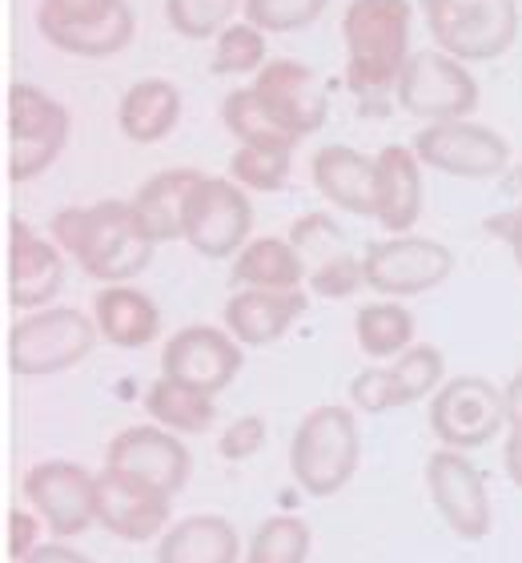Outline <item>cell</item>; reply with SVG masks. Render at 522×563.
Returning <instances> with one entry per match:
<instances>
[{
  "instance_id": "cell-1",
  "label": "cell",
  "mask_w": 522,
  "mask_h": 563,
  "mask_svg": "<svg viewBox=\"0 0 522 563\" xmlns=\"http://www.w3.org/2000/svg\"><path fill=\"white\" fill-rule=\"evenodd\" d=\"M48 238L97 282H133L153 262V242L141 225L133 201H93V206H69L48 225Z\"/></svg>"
},
{
  "instance_id": "cell-2",
  "label": "cell",
  "mask_w": 522,
  "mask_h": 563,
  "mask_svg": "<svg viewBox=\"0 0 522 563\" xmlns=\"http://www.w3.org/2000/svg\"><path fill=\"white\" fill-rule=\"evenodd\" d=\"M410 0H349L342 12L346 41V89L354 97H386L402 81L410 65Z\"/></svg>"
},
{
  "instance_id": "cell-3",
  "label": "cell",
  "mask_w": 522,
  "mask_h": 563,
  "mask_svg": "<svg viewBox=\"0 0 522 563\" xmlns=\"http://www.w3.org/2000/svg\"><path fill=\"white\" fill-rule=\"evenodd\" d=\"M362 459L358 419L346 407H313L290 443V475L313 499H330L354 479Z\"/></svg>"
},
{
  "instance_id": "cell-4",
  "label": "cell",
  "mask_w": 522,
  "mask_h": 563,
  "mask_svg": "<svg viewBox=\"0 0 522 563\" xmlns=\"http://www.w3.org/2000/svg\"><path fill=\"white\" fill-rule=\"evenodd\" d=\"M93 314L73 306H45L24 314L9 334V371L16 378H53L85 363L97 346Z\"/></svg>"
},
{
  "instance_id": "cell-5",
  "label": "cell",
  "mask_w": 522,
  "mask_h": 563,
  "mask_svg": "<svg viewBox=\"0 0 522 563\" xmlns=\"http://www.w3.org/2000/svg\"><path fill=\"white\" fill-rule=\"evenodd\" d=\"M422 16L434 48L458 57L463 65L502 57L519 36L514 0H422Z\"/></svg>"
},
{
  "instance_id": "cell-6",
  "label": "cell",
  "mask_w": 522,
  "mask_h": 563,
  "mask_svg": "<svg viewBox=\"0 0 522 563\" xmlns=\"http://www.w3.org/2000/svg\"><path fill=\"white\" fill-rule=\"evenodd\" d=\"M73 118L41 85L16 81L9 89V177L24 186L57 162L69 145Z\"/></svg>"
},
{
  "instance_id": "cell-7",
  "label": "cell",
  "mask_w": 522,
  "mask_h": 563,
  "mask_svg": "<svg viewBox=\"0 0 522 563\" xmlns=\"http://www.w3.org/2000/svg\"><path fill=\"white\" fill-rule=\"evenodd\" d=\"M36 24L53 48L89 60L121 53L137 29L129 0H41Z\"/></svg>"
},
{
  "instance_id": "cell-8",
  "label": "cell",
  "mask_w": 522,
  "mask_h": 563,
  "mask_svg": "<svg viewBox=\"0 0 522 563\" xmlns=\"http://www.w3.org/2000/svg\"><path fill=\"white\" fill-rule=\"evenodd\" d=\"M507 390L482 375L446 378L430 402V431L451 451H478L507 431Z\"/></svg>"
},
{
  "instance_id": "cell-9",
  "label": "cell",
  "mask_w": 522,
  "mask_h": 563,
  "mask_svg": "<svg viewBox=\"0 0 522 563\" xmlns=\"http://www.w3.org/2000/svg\"><path fill=\"white\" fill-rule=\"evenodd\" d=\"M395 101L410 118L463 121L478 109V81L458 57L442 53V48H422L402 69Z\"/></svg>"
},
{
  "instance_id": "cell-10",
  "label": "cell",
  "mask_w": 522,
  "mask_h": 563,
  "mask_svg": "<svg viewBox=\"0 0 522 563\" xmlns=\"http://www.w3.org/2000/svg\"><path fill=\"white\" fill-rule=\"evenodd\" d=\"M254 230V206L233 177L201 174L186 201V234L181 242L201 258H237Z\"/></svg>"
},
{
  "instance_id": "cell-11",
  "label": "cell",
  "mask_w": 522,
  "mask_h": 563,
  "mask_svg": "<svg viewBox=\"0 0 522 563\" xmlns=\"http://www.w3.org/2000/svg\"><path fill=\"white\" fill-rule=\"evenodd\" d=\"M454 254L434 238L390 234L362 250V278L382 298H414L451 278Z\"/></svg>"
},
{
  "instance_id": "cell-12",
  "label": "cell",
  "mask_w": 522,
  "mask_h": 563,
  "mask_svg": "<svg viewBox=\"0 0 522 563\" xmlns=\"http://www.w3.org/2000/svg\"><path fill=\"white\" fill-rule=\"evenodd\" d=\"M21 492L53 540H77L97 523V475L73 459H45L29 467Z\"/></svg>"
},
{
  "instance_id": "cell-13",
  "label": "cell",
  "mask_w": 522,
  "mask_h": 563,
  "mask_svg": "<svg viewBox=\"0 0 522 563\" xmlns=\"http://www.w3.org/2000/svg\"><path fill=\"white\" fill-rule=\"evenodd\" d=\"M418 162L446 177H466V181H487L499 177L511 162V145L499 130L478 125V121H430L414 133Z\"/></svg>"
},
{
  "instance_id": "cell-14",
  "label": "cell",
  "mask_w": 522,
  "mask_h": 563,
  "mask_svg": "<svg viewBox=\"0 0 522 563\" xmlns=\"http://www.w3.org/2000/svg\"><path fill=\"white\" fill-rule=\"evenodd\" d=\"M426 492L442 523L458 536V540L475 543L487 540L495 528V511H490V492L482 471L466 459V451L442 446L426 459Z\"/></svg>"
},
{
  "instance_id": "cell-15",
  "label": "cell",
  "mask_w": 522,
  "mask_h": 563,
  "mask_svg": "<svg viewBox=\"0 0 522 563\" xmlns=\"http://www.w3.org/2000/svg\"><path fill=\"white\" fill-rule=\"evenodd\" d=\"M104 467L121 471L129 479L145 483V487L174 499L177 492H186L193 459H189V446L181 443V434L165 431L157 422H141V427H125L109 439Z\"/></svg>"
},
{
  "instance_id": "cell-16",
  "label": "cell",
  "mask_w": 522,
  "mask_h": 563,
  "mask_svg": "<svg viewBox=\"0 0 522 563\" xmlns=\"http://www.w3.org/2000/svg\"><path fill=\"white\" fill-rule=\"evenodd\" d=\"M293 250L306 262V286L322 298H349L366 286L362 258L346 246V234L337 230L330 213H302L290 230Z\"/></svg>"
},
{
  "instance_id": "cell-17",
  "label": "cell",
  "mask_w": 522,
  "mask_h": 563,
  "mask_svg": "<svg viewBox=\"0 0 522 563\" xmlns=\"http://www.w3.org/2000/svg\"><path fill=\"white\" fill-rule=\"evenodd\" d=\"M174 499L162 492H153L145 483L129 479L121 471L101 467L97 471V523L109 536L125 543H145L162 540L169 531V516H174Z\"/></svg>"
},
{
  "instance_id": "cell-18",
  "label": "cell",
  "mask_w": 522,
  "mask_h": 563,
  "mask_svg": "<svg viewBox=\"0 0 522 563\" xmlns=\"http://www.w3.org/2000/svg\"><path fill=\"white\" fill-rule=\"evenodd\" d=\"M254 89L262 97V106L298 141H306L330 121V93H325L322 77L310 65H302V60L274 57L254 77Z\"/></svg>"
},
{
  "instance_id": "cell-19",
  "label": "cell",
  "mask_w": 522,
  "mask_h": 563,
  "mask_svg": "<svg viewBox=\"0 0 522 563\" xmlns=\"http://www.w3.org/2000/svg\"><path fill=\"white\" fill-rule=\"evenodd\" d=\"M242 342L233 339L230 330L218 327L177 330L162 351V375L193 383V387L209 390V395H221V390L230 387L237 371H242Z\"/></svg>"
},
{
  "instance_id": "cell-20",
  "label": "cell",
  "mask_w": 522,
  "mask_h": 563,
  "mask_svg": "<svg viewBox=\"0 0 522 563\" xmlns=\"http://www.w3.org/2000/svg\"><path fill=\"white\" fill-rule=\"evenodd\" d=\"M9 238V302L16 310H45L65 286V250L24 218H12Z\"/></svg>"
},
{
  "instance_id": "cell-21",
  "label": "cell",
  "mask_w": 522,
  "mask_h": 563,
  "mask_svg": "<svg viewBox=\"0 0 522 563\" xmlns=\"http://www.w3.org/2000/svg\"><path fill=\"white\" fill-rule=\"evenodd\" d=\"M378 189H374V222L386 234H410L422 218V162L414 145H386L374 153Z\"/></svg>"
},
{
  "instance_id": "cell-22",
  "label": "cell",
  "mask_w": 522,
  "mask_h": 563,
  "mask_svg": "<svg viewBox=\"0 0 522 563\" xmlns=\"http://www.w3.org/2000/svg\"><path fill=\"white\" fill-rule=\"evenodd\" d=\"M310 181L337 210L358 213V218H374L378 169H374V157H366L354 145H322L310 157Z\"/></svg>"
},
{
  "instance_id": "cell-23",
  "label": "cell",
  "mask_w": 522,
  "mask_h": 563,
  "mask_svg": "<svg viewBox=\"0 0 522 563\" xmlns=\"http://www.w3.org/2000/svg\"><path fill=\"white\" fill-rule=\"evenodd\" d=\"M306 290H242L225 302V330L242 346H269L306 314Z\"/></svg>"
},
{
  "instance_id": "cell-24",
  "label": "cell",
  "mask_w": 522,
  "mask_h": 563,
  "mask_svg": "<svg viewBox=\"0 0 522 563\" xmlns=\"http://www.w3.org/2000/svg\"><path fill=\"white\" fill-rule=\"evenodd\" d=\"M93 322L97 334L109 346H116V351H141V346H149L162 334V310H157V302L145 290L129 286V282L97 290Z\"/></svg>"
},
{
  "instance_id": "cell-25",
  "label": "cell",
  "mask_w": 522,
  "mask_h": 563,
  "mask_svg": "<svg viewBox=\"0 0 522 563\" xmlns=\"http://www.w3.org/2000/svg\"><path fill=\"white\" fill-rule=\"evenodd\" d=\"M201 169H162V174H153L149 181H141L137 194H133V210H137L141 225H145V234L162 246V242H177V238L186 234V201L198 186Z\"/></svg>"
},
{
  "instance_id": "cell-26",
  "label": "cell",
  "mask_w": 522,
  "mask_h": 563,
  "mask_svg": "<svg viewBox=\"0 0 522 563\" xmlns=\"http://www.w3.org/2000/svg\"><path fill=\"white\" fill-rule=\"evenodd\" d=\"M242 536L225 516H186L157 540V563H237Z\"/></svg>"
},
{
  "instance_id": "cell-27",
  "label": "cell",
  "mask_w": 522,
  "mask_h": 563,
  "mask_svg": "<svg viewBox=\"0 0 522 563\" xmlns=\"http://www.w3.org/2000/svg\"><path fill=\"white\" fill-rule=\"evenodd\" d=\"M181 121V89L165 77H145L129 85L121 106H116V125L137 145H157L177 130Z\"/></svg>"
},
{
  "instance_id": "cell-28",
  "label": "cell",
  "mask_w": 522,
  "mask_h": 563,
  "mask_svg": "<svg viewBox=\"0 0 522 563\" xmlns=\"http://www.w3.org/2000/svg\"><path fill=\"white\" fill-rule=\"evenodd\" d=\"M230 278L249 290H302L306 262L290 238H249L233 258Z\"/></svg>"
},
{
  "instance_id": "cell-29",
  "label": "cell",
  "mask_w": 522,
  "mask_h": 563,
  "mask_svg": "<svg viewBox=\"0 0 522 563\" xmlns=\"http://www.w3.org/2000/svg\"><path fill=\"white\" fill-rule=\"evenodd\" d=\"M145 411L157 427L174 434H206L218 419V407H213V395L193 383H181V378L162 375L145 390Z\"/></svg>"
},
{
  "instance_id": "cell-30",
  "label": "cell",
  "mask_w": 522,
  "mask_h": 563,
  "mask_svg": "<svg viewBox=\"0 0 522 563\" xmlns=\"http://www.w3.org/2000/svg\"><path fill=\"white\" fill-rule=\"evenodd\" d=\"M221 125L230 130V137L237 145H257V150H298L302 141L293 137L286 125H281L266 106L257 89H233L225 101H221Z\"/></svg>"
},
{
  "instance_id": "cell-31",
  "label": "cell",
  "mask_w": 522,
  "mask_h": 563,
  "mask_svg": "<svg viewBox=\"0 0 522 563\" xmlns=\"http://www.w3.org/2000/svg\"><path fill=\"white\" fill-rule=\"evenodd\" d=\"M354 339L370 358H398L414 346V314L398 298L362 306L354 314Z\"/></svg>"
},
{
  "instance_id": "cell-32",
  "label": "cell",
  "mask_w": 522,
  "mask_h": 563,
  "mask_svg": "<svg viewBox=\"0 0 522 563\" xmlns=\"http://www.w3.org/2000/svg\"><path fill=\"white\" fill-rule=\"evenodd\" d=\"M269 65V45L266 33L249 21H233L230 29H221L213 36V57L209 69L218 77H242V73H262Z\"/></svg>"
},
{
  "instance_id": "cell-33",
  "label": "cell",
  "mask_w": 522,
  "mask_h": 563,
  "mask_svg": "<svg viewBox=\"0 0 522 563\" xmlns=\"http://www.w3.org/2000/svg\"><path fill=\"white\" fill-rule=\"evenodd\" d=\"M310 560V523L298 516H269L249 536L245 563H306Z\"/></svg>"
},
{
  "instance_id": "cell-34",
  "label": "cell",
  "mask_w": 522,
  "mask_h": 563,
  "mask_svg": "<svg viewBox=\"0 0 522 563\" xmlns=\"http://www.w3.org/2000/svg\"><path fill=\"white\" fill-rule=\"evenodd\" d=\"M390 371H395L402 407L430 399V395L446 383V358H442V351L438 346H430V342H414L410 351H402L395 363H390Z\"/></svg>"
},
{
  "instance_id": "cell-35",
  "label": "cell",
  "mask_w": 522,
  "mask_h": 563,
  "mask_svg": "<svg viewBox=\"0 0 522 563\" xmlns=\"http://www.w3.org/2000/svg\"><path fill=\"white\" fill-rule=\"evenodd\" d=\"M293 169V150H257V145H237L230 157V177L242 189L257 194H278L286 189Z\"/></svg>"
},
{
  "instance_id": "cell-36",
  "label": "cell",
  "mask_w": 522,
  "mask_h": 563,
  "mask_svg": "<svg viewBox=\"0 0 522 563\" xmlns=\"http://www.w3.org/2000/svg\"><path fill=\"white\" fill-rule=\"evenodd\" d=\"M245 0H165V21L186 41H209L233 24V12Z\"/></svg>"
},
{
  "instance_id": "cell-37",
  "label": "cell",
  "mask_w": 522,
  "mask_h": 563,
  "mask_svg": "<svg viewBox=\"0 0 522 563\" xmlns=\"http://www.w3.org/2000/svg\"><path fill=\"white\" fill-rule=\"evenodd\" d=\"M330 0H245L242 12L245 21L257 24L262 33H298L310 29L318 16L325 12Z\"/></svg>"
},
{
  "instance_id": "cell-38",
  "label": "cell",
  "mask_w": 522,
  "mask_h": 563,
  "mask_svg": "<svg viewBox=\"0 0 522 563\" xmlns=\"http://www.w3.org/2000/svg\"><path fill=\"white\" fill-rule=\"evenodd\" d=\"M349 402H354L358 411H366V415L402 411L395 371H390V366H370V371L354 375V383H349Z\"/></svg>"
},
{
  "instance_id": "cell-39",
  "label": "cell",
  "mask_w": 522,
  "mask_h": 563,
  "mask_svg": "<svg viewBox=\"0 0 522 563\" xmlns=\"http://www.w3.org/2000/svg\"><path fill=\"white\" fill-rule=\"evenodd\" d=\"M262 446H266V419L262 415H242V419H233L221 431L218 455L230 459V463H242V459H254Z\"/></svg>"
},
{
  "instance_id": "cell-40",
  "label": "cell",
  "mask_w": 522,
  "mask_h": 563,
  "mask_svg": "<svg viewBox=\"0 0 522 563\" xmlns=\"http://www.w3.org/2000/svg\"><path fill=\"white\" fill-rule=\"evenodd\" d=\"M41 528H45V519L36 511H9V560H29L41 548Z\"/></svg>"
},
{
  "instance_id": "cell-41",
  "label": "cell",
  "mask_w": 522,
  "mask_h": 563,
  "mask_svg": "<svg viewBox=\"0 0 522 563\" xmlns=\"http://www.w3.org/2000/svg\"><path fill=\"white\" fill-rule=\"evenodd\" d=\"M490 234H499L507 246H511L514 262H519V271H522V206H514L511 213H499L495 222H490Z\"/></svg>"
},
{
  "instance_id": "cell-42",
  "label": "cell",
  "mask_w": 522,
  "mask_h": 563,
  "mask_svg": "<svg viewBox=\"0 0 522 563\" xmlns=\"http://www.w3.org/2000/svg\"><path fill=\"white\" fill-rule=\"evenodd\" d=\"M502 467L511 475V483L522 492V422L507 427V443H502Z\"/></svg>"
},
{
  "instance_id": "cell-43",
  "label": "cell",
  "mask_w": 522,
  "mask_h": 563,
  "mask_svg": "<svg viewBox=\"0 0 522 563\" xmlns=\"http://www.w3.org/2000/svg\"><path fill=\"white\" fill-rule=\"evenodd\" d=\"M24 563H93L85 552H77L73 543H65V540H53V543H41L33 555Z\"/></svg>"
},
{
  "instance_id": "cell-44",
  "label": "cell",
  "mask_w": 522,
  "mask_h": 563,
  "mask_svg": "<svg viewBox=\"0 0 522 563\" xmlns=\"http://www.w3.org/2000/svg\"><path fill=\"white\" fill-rule=\"evenodd\" d=\"M507 419L522 422V371L507 383Z\"/></svg>"
}]
</instances>
